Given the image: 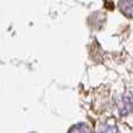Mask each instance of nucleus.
<instances>
[{"mask_svg":"<svg viewBox=\"0 0 133 133\" xmlns=\"http://www.w3.org/2000/svg\"><path fill=\"white\" fill-rule=\"evenodd\" d=\"M98 133H118V130L116 126L110 125L109 123H103L99 125Z\"/></svg>","mask_w":133,"mask_h":133,"instance_id":"7ed1b4c3","label":"nucleus"},{"mask_svg":"<svg viewBox=\"0 0 133 133\" xmlns=\"http://www.w3.org/2000/svg\"><path fill=\"white\" fill-rule=\"evenodd\" d=\"M133 110V96L125 95L119 102V113L122 116H127Z\"/></svg>","mask_w":133,"mask_h":133,"instance_id":"f257e3e1","label":"nucleus"},{"mask_svg":"<svg viewBox=\"0 0 133 133\" xmlns=\"http://www.w3.org/2000/svg\"><path fill=\"white\" fill-rule=\"evenodd\" d=\"M69 133H92V130L89 125L82 123V124H77L75 126H72Z\"/></svg>","mask_w":133,"mask_h":133,"instance_id":"f03ea898","label":"nucleus"}]
</instances>
